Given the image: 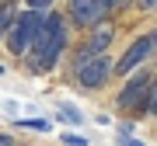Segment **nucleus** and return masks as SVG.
I'll return each instance as SVG.
<instances>
[{
	"label": "nucleus",
	"instance_id": "obj_7",
	"mask_svg": "<svg viewBox=\"0 0 157 146\" xmlns=\"http://www.w3.org/2000/svg\"><path fill=\"white\" fill-rule=\"evenodd\" d=\"M119 11H126V0H98V14H101V21H108L112 14Z\"/></svg>",
	"mask_w": 157,
	"mask_h": 146
},
{
	"label": "nucleus",
	"instance_id": "obj_6",
	"mask_svg": "<svg viewBox=\"0 0 157 146\" xmlns=\"http://www.w3.org/2000/svg\"><path fill=\"white\" fill-rule=\"evenodd\" d=\"M112 38H115V24H108V21H98L94 28H87L84 49L91 52V56H101V52H108V45H112Z\"/></svg>",
	"mask_w": 157,
	"mask_h": 146
},
{
	"label": "nucleus",
	"instance_id": "obj_11",
	"mask_svg": "<svg viewBox=\"0 0 157 146\" xmlns=\"http://www.w3.org/2000/svg\"><path fill=\"white\" fill-rule=\"evenodd\" d=\"M63 143H67V146H87V139H84V136H77V132H67V136H63Z\"/></svg>",
	"mask_w": 157,
	"mask_h": 146
},
{
	"label": "nucleus",
	"instance_id": "obj_4",
	"mask_svg": "<svg viewBox=\"0 0 157 146\" xmlns=\"http://www.w3.org/2000/svg\"><path fill=\"white\" fill-rule=\"evenodd\" d=\"M150 84H154V70H150V66H140V70L126 73V84H122V90L115 94V108H119V111H133V108L140 104V97L147 94Z\"/></svg>",
	"mask_w": 157,
	"mask_h": 146
},
{
	"label": "nucleus",
	"instance_id": "obj_5",
	"mask_svg": "<svg viewBox=\"0 0 157 146\" xmlns=\"http://www.w3.org/2000/svg\"><path fill=\"white\" fill-rule=\"evenodd\" d=\"M112 63H115V59L108 56V52H101V56H91L84 66L73 73V77H77V84L84 87V90H101L108 80H112Z\"/></svg>",
	"mask_w": 157,
	"mask_h": 146
},
{
	"label": "nucleus",
	"instance_id": "obj_14",
	"mask_svg": "<svg viewBox=\"0 0 157 146\" xmlns=\"http://www.w3.org/2000/svg\"><path fill=\"white\" fill-rule=\"evenodd\" d=\"M70 4H77V0H67V7H70Z\"/></svg>",
	"mask_w": 157,
	"mask_h": 146
},
{
	"label": "nucleus",
	"instance_id": "obj_12",
	"mask_svg": "<svg viewBox=\"0 0 157 146\" xmlns=\"http://www.w3.org/2000/svg\"><path fill=\"white\" fill-rule=\"evenodd\" d=\"M136 7H140L143 14H154V7H157V0H133Z\"/></svg>",
	"mask_w": 157,
	"mask_h": 146
},
{
	"label": "nucleus",
	"instance_id": "obj_8",
	"mask_svg": "<svg viewBox=\"0 0 157 146\" xmlns=\"http://www.w3.org/2000/svg\"><path fill=\"white\" fill-rule=\"evenodd\" d=\"M21 129H35V132H49L52 129V122H45V118H21Z\"/></svg>",
	"mask_w": 157,
	"mask_h": 146
},
{
	"label": "nucleus",
	"instance_id": "obj_10",
	"mask_svg": "<svg viewBox=\"0 0 157 146\" xmlns=\"http://www.w3.org/2000/svg\"><path fill=\"white\" fill-rule=\"evenodd\" d=\"M52 4L56 0H25V7H32V11H49Z\"/></svg>",
	"mask_w": 157,
	"mask_h": 146
},
{
	"label": "nucleus",
	"instance_id": "obj_13",
	"mask_svg": "<svg viewBox=\"0 0 157 146\" xmlns=\"http://www.w3.org/2000/svg\"><path fill=\"white\" fill-rule=\"evenodd\" d=\"M0 146H14V139H11L7 132H0Z\"/></svg>",
	"mask_w": 157,
	"mask_h": 146
},
{
	"label": "nucleus",
	"instance_id": "obj_2",
	"mask_svg": "<svg viewBox=\"0 0 157 146\" xmlns=\"http://www.w3.org/2000/svg\"><path fill=\"white\" fill-rule=\"evenodd\" d=\"M42 28V11H21V14H14V21H11V28L4 31V45H7V52L11 56L21 59L25 52H28V45L35 42V35H39Z\"/></svg>",
	"mask_w": 157,
	"mask_h": 146
},
{
	"label": "nucleus",
	"instance_id": "obj_9",
	"mask_svg": "<svg viewBox=\"0 0 157 146\" xmlns=\"http://www.w3.org/2000/svg\"><path fill=\"white\" fill-rule=\"evenodd\" d=\"M59 118L70 122V125H77V122H80V111H77L73 104H59Z\"/></svg>",
	"mask_w": 157,
	"mask_h": 146
},
{
	"label": "nucleus",
	"instance_id": "obj_3",
	"mask_svg": "<svg viewBox=\"0 0 157 146\" xmlns=\"http://www.w3.org/2000/svg\"><path fill=\"white\" fill-rule=\"evenodd\" d=\"M154 49H157V31H143L140 38H133V42H129V49L112 63V77H126V73L147 66L150 56H154Z\"/></svg>",
	"mask_w": 157,
	"mask_h": 146
},
{
	"label": "nucleus",
	"instance_id": "obj_1",
	"mask_svg": "<svg viewBox=\"0 0 157 146\" xmlns=\"http://www.w3.org/2000/svg\"><path fill=\"white\" fill-rule=\"evenodd\" d=\"M67 45H70V24H67V17L59 11L49 7V11H42V28H39L35 42L28 45V52L21 59H25V66L32 73H49V70L59 66Z\"/></svg>",
	"mask_w": 157,
	"mask_h": 146
},
{
	"label": "nucleus",
	"instance_id": "obj_15",
	"mask_svg": "<svg viewBox=\"0 0 157 146\" xmlns=\"http://www.w3.org/2000/svg\"><path fill=\"white\" fill-rule=\"evenodd\" d=\"M0 73H4V66H0Z\"/></svg>",
	"mask_w": 157,
	"mask_h": 146
}]
</instances>
